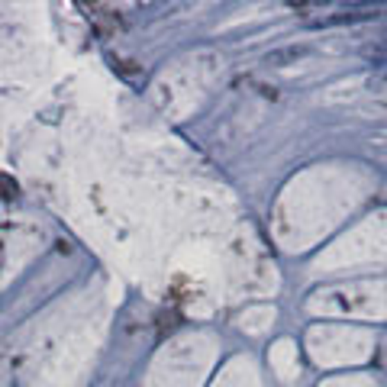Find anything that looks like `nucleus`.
Masks as SVG:
<instances>
[{
	"label": "nucleus",
	"mask_w": 387,
	"mask_h": 387,
	"mask_svg": "<svg viewBox=\"0 0 387 387\" xmlns=\"http://www.w3.org/2000/svg\"><path fill=\"white\" fill-rule=\"evenodd\" d=\"M387 17V7H375V3H361V7H345L342 13L313 23V26H342V23H365V19H381Z\"/></svg>",
	"instance_id": "1"
},
{
	"label": "nucleus",
	"mask_w": 387,
	"mask_h": 387,
	"mask_svg": "<svg viewBox=\"0 0 387 387\" xmlns=\"http://www.w3.org/2000/svg\"><path fill=\"white\" fill-rule=\"evenodd\" d=\"M361 58H365V62H375V65H381V68H387V39L365 46L361 48Z\"/></svg>",
	"instance_id": "2"
},
{
	"label": "nucleus",
	"mask_w": 387,
	"mask_h": 387,
	"mask_svg": "<svg viewBox=\"0 0 387 387\" xmlns=\"http://www.w3.org/2000/svg\"><path fill=\"white\" fill-rule=\"evenodd\" d=\"M307 48H287V52H274V55H268L264 62L268 65H281V62H291V58H300Z\"/></svg>",
	"instance_id": "3"
},
{
	"label": "nucleus",
	"mask_w": 387,
	"mask_h": 387,
	"mask_svg": "<svg viewBox=\"0 0 387 387\" xmlns=\"http://www.w3.org/2000/svg\"><path fill=\"white\" fill-rule=\"evenodd\" d=\"M368 84H371V91H375V87H387V68H381L378 75H371Z\"/></svg>",
	"instance_id": "4"
}]
</instances>
